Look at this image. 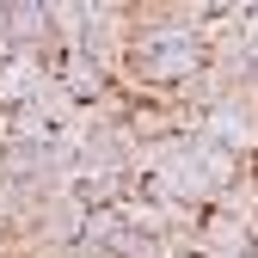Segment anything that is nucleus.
<instances>
[{"mask_svg":"<svg viewBox=\"0 0 258 258\" xmlns=\"http://www.w3.org/2000/svg\"><path fill=\"white\" fill-rule=\"evenodd\" d=\"M0 31L19 55H37L43 43H55V19L49 0H0Z\"/></svg>","mask_w":258,"mask_h":258,"instance_id":"f257e3e1","label":"nucleus"},{"mask_svg":"<svg viewBox=\"0 0 258 258\" xmlns=\"http://www.w3.org/2000/svg\"><path fill=\"white\" fill-rule=\"evenodd\" d=\"M252 228L258 221H240L228 209H203V221H197V258H252L258 252Z\"/></svg>","mask_w":258,"mask_h":258,"instance_id":"f03ea898","label":"nucleus"}]
</instances>
